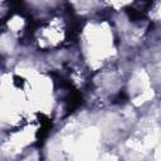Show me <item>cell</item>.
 Returning a JSON list of instances; mask_svg holds the SVG:
<instances>
[{"label": "cell", "mask_w": 161, "mask_h": 161, "mask_svg": "<svg viewBox=\"0 0 161 161\" xmlns=\"http://www.w3.org/2000/svg\"><path fill=\"white\" fill-rule=\"evenodd\" d=\"M79 34V52L89 68L98 70L112 64L116 54V36L111 23L104 19H92L82 26Z\"/></svg>", "instance_id": "obj_1"}, {"label": "cell", "mask_w": 161, "mask_h": 161, "mask_svg": "<svg viewBox=\"0 0 161 161\" xmlns=\"http://www.w3.org/2000/svg\"><path fill=\"white\" fill-rule=\"evenodd\" d=\"M30 36L34 47L40 52H57L68 44L72 36V24L65 15L53 13L39 21Z\"/></svg>", "instance_id": "obj_2"}]
</instances>
